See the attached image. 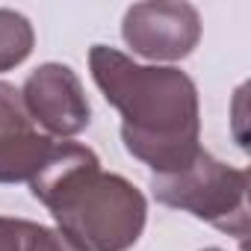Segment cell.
Returning a JSON list of instances; mask_svg holds the SVG:
<instances>
[{"mask_svg":"<svg viewBox=\"0 0 251 251\" xmlns=\"http://www.w3.org/2000/svg\"><path fill=\"white\" fill-rule=\"evenodd\" d=\"M33 27L21 12L0 9V71L21 65L33 50Z\"/></svg>","mask_w":251,"mask_h":251,"instance_id":"ba28073f","label":"cell"},{"mask_svg":"<svg viewBox=\"0 0 251 251\" xmlns=\"http://www.w3.org/2000/svg\"><path fill=\"white\" fill-rule=\"evenodd\" d=\"M121 36L145 59H183L201 39V18L189 3L151 0L124 12Z\"/></svg>","mask_w":251,"mask_h":251,"instance_id":"277c9868","label":"cell"},{"mask_svg":"<svg viewBox=\"0 0 251 251\" xmlns=\"http://www.w3.org/2000/svg\"><path fill=\"white\" fill-rule=\"evenodd\" d=\"M248 172L219 163L204 148L195 160L169 175L151 177V192L160 204L192 213L227 236H248Z\"/></svg>","mask_w":251,"mask_h":251,"instance_id":"3957f363","label":"cell"},{"mask_svg":"<svg viewBox=\"0 0 251 251\" xmlns=\"http://www.w3.org/2000/svg\"><path fill=\"white\" fill-rule=\"evenodd\" d=\"M33 195L86 251H127L145 227V195L121 175L100 172L92 148L56 142L45 169L30 180Z\"/></svg>","mask_w":251,"mask_h":251,"instance_id":"7a4b0ae2","label":"cell"},{"mask_svg":"<svg viewBox=\"0 0 251 251\" xmlns=\"http://www.w3.org/2000/svg\"><path fill=\"white\" fill-rule=\"evenodd\" d=\"M56 142L36 130L21 92L0 80V183L33 180L50 160Z\"/></svg>","mask_w":251,"mask_h":251,"instance_id":"8992f818","label":"cell"},{"mask_svg":"<svg viewBox=\"0 0 251 251\" xmlns=\"http://www.w3.org/2000/svg\"><path fill=\"white\" fill-rule=\"evenodd\" d=\"M204 251H222V248H204Z\"/></svg>","mask_w":251,"mask_h":251,"instance_id":"9c48e42d","label":"cell"},{"mask_svg":"<svg viewBox=\"0 0 251 251\" xmlns=\"http://www.w3.org/2000/svg\"><path fill=\"white\" fill-rule=\"evenodd\" d=\"M21 98L30 118L42 124L50 136H77L80 130L89 127L92 106L86 100L83 83L62 62L39 65L27 77Z\"/></svg>","mask_w":251,"mask_h":251,"instance_id":"5b68a950","label":"cell"},{"mask_svg":"<svg viewBox=\"0 0 251 251\" xmlns=\"http://www.w3.org/2000/svg\"><path fill=\"white\" fill-rule=\"evenodd\" d=\"M0 251H86L59 227L0 216Z\"/></svg>","mask_w":251,"mask_h":251,"instance_id":"52a82bcc","label":"cell"},{"mask_svg":"<svg viewBox=\"0 0 251 251\" xmlns=\"http://www.w3.org/2000/svg\"><path fill=\"white\" fill-rule=\"evenodd\" d=\"M89 68L103 98L121 112V139L136 160L169 175L186 169L198 145V92L180 68L136 65L115 48L95 45Z\"/></svg>","mask_w":251,"mask_h":251,"instance_id":"6da1fadb","label":"cell"}]
</instances>
